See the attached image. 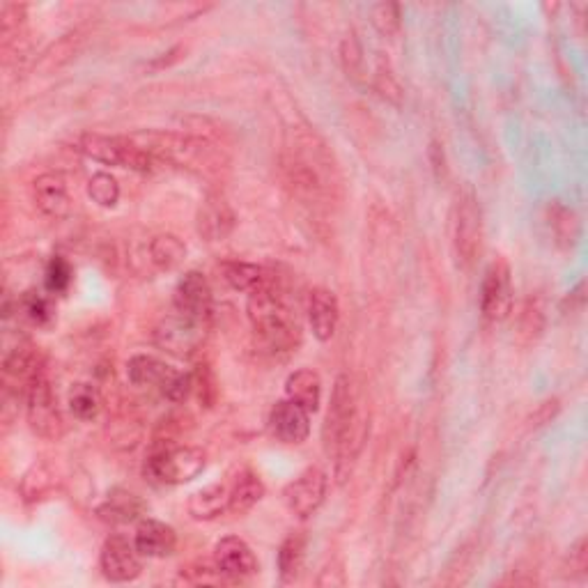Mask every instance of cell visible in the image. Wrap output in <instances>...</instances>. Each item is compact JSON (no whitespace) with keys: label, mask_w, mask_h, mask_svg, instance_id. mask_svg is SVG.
<instances>
[{"label":"cell","mask_w":588,"mask_h":588,"mask_svg":"<svg viewBox=\"0 0 588 588\" xmlns=\"http://www.w3.org/2000/svg\"><path fill=\"white\" fill-rule=\"evenodd\" d=\"M44 375L40 352L30 345H17L3 359V389L5 400H26L30 384Z\"/></svg>","instance_id":"obj_9"},{"label":"cell","mask_w":588,"mask_h":588,"mask_svg":"<svg viewBox=\"0 0 588 588\" xmlns=\"http://www.w3.org/2000/svg\"><path fill=\"white\" fill-rule=\"evenodd\" d=\"M375 90L384 99H389V102H393V104H400L402 102V90H400L398 81L393 79V74L389 72V69H384V67L377 69V74H375Z\"/></svg>","instance_id":"obj_42"},{"label":"cell","mask_w":588,"mask_h":588,"mask_svg":"<svg viewBox=\"0 0 588 588\" xmlns=\"http://www.w3.org/2000/svg\"><path fill=\"white\" fill-rule=\"evenodd\" d=\"M184 258H187V244L177 235H173V232H164V235L152 237L150 260L159 269H175Z\"/></svg>","instance_id":"obj_30"},{"label":"cell","mask_w":588,"mask_h":588,"mask_svg":"<svg viewBox=\"0 0 588 588\" xmlns=\"http://www.w3.org/2000/svg\"><path fill=\"white\" fill-rule=\"evenodd\" d=\"M556 412H559V400H547V402H543V405L538 407V412L533 414V423L536 425H545V423H549L554 419L556 416Z\"/></svg>","instance_id":"obj_44"},{"label":"cell","mask_w":588,"mask_h":588,"mask_svg":"<svg viewBox=\"0 0 588 588\" xmlns=\"http://www.w3.org/2000/svg\"><path fill=\"white\" fill-rule=\"evenodd\" d=\"M327 485V474L320 467L301 471L292 483L285 485L283 504L294 517L306 520V517L315 515L317 508L322 506L324 497H327Z\"/></svg>","instance_id":"obj_13"},{"label":"cell","mask_w":588,"mask_h":588,"mask_svg":"<svg viewBox=\"0 0 588 588\" xmlns=\"http://www.w3.org/2000/svg\"><path fill=\"white\" fill-rule=\"evenodd\" d=\"M173 308L177 315L187 320L210 324L214 311V294L205 274L187 272L175 285L173 292Z\"/></svg>","instance_id":"obj_10"},{"label":"cell","mask_w":588,"mask_h":588,"mask_svg":"<svg viewBox=\"0 0 588 588\" xmlns=\"http://www.w3.org/2000/svg\"><path fill=\"white\" fill-rule=\"evenodd\" d=\"M207 324L187 320V317L173 313L154 331V340L159 347H164L166 352L175 354V357H191L196 354L205 343Z\"/></svg>","instance_id":"obj_14"},{"label":"cell","mask_w":588,"mask_h":588,"mask_svg":"<svg viewBox=\"0 0 588 588\" xmlns=\"http://www.w3.org/2000/svg\"><path fill=\"white\" fill-rule=\"evenodd\" d=\"M370 21L379 35L393 40L402 28V10L398 3H377L370 10Z\"/></svg>","instance_id":"obj_34"},{"label":"cell","mask_w":588,"mask_h":588,"mask_svg":"<svg viewBox=\"0 0 588 588\" xmlns=\"http://www.w3.org/2000/svg\"><path fill=\"white\" fill-rule=\"evenodd\" d=\"M221 276L232 290H239V292H246V294L265 288L267 283L274 281L272 272H267L265 267L253 265V262H239V260L223 262Z\"/></svg>","instance_id":"obj_24"},{"label":"cell","mask_w":588,"mask_h":588,"mask_svg":"<svg viewBox=\"0 0 588 588\" xmlns=\"http://www.w3.org/2000/svg\"><path fill=\"white\" fill-rule=\"evenodd\" d=\"M283 175L301 203L327 205L338 187L336 166L315 131L294 129L285 138Z\"/></svg>","instance_id":"obj_1"},{"label":"cell","mask_w":588,"mask_h":588,"mask_svg":"<svg viewBox=\"0 0 588 588\" xmlns=\"http://www.w3.org/2000/svg\"><path fill=\"white\" fill-rule=\"evenodd\" d=\"M99 568H102L108 582H134L143 572V554L136 549L134 540L125 536H111L106 538L102 552H99Z\"/></svg>","instance_id":"obj_11"},{"label":"cell","mask_w":588,"mask_h":588,"mask_svg":"<svg viewBox=\"0 0 588 588\" xmlns=\"http://www.w3.org/2000/svg\"><path fill=\"white\" fill-rule=\"evenodd\" d=\"M79 150L88 159L99 161V164L129 168L136 170V173H150V170L157 166V161H154L131 136L83 134L79 138Z\"/></svg>","instance_id":"obj_6"},{"label":"cell","mask_w":588,"mask_h":588,"mask_svg":"<svg viewBox=\"0 0 588 588\" xmlns=\"http://www.w3.org/2000/svg\"><path fill=\"white\" fill-rule=\"evenodd\" d=\"M269 430L281 444H304L311 435V414L292 400H278L269 412Z\"/></svg>","instance_id":"obj_16"},{"label":"cell","mask_w":588,"mask_h":588,"mask_svg":"<svg viewBox=\"0 0 588 588\" xmlns=\"http://www.w3.org/2000/svg\"><path fill=\"white\" fill-rule=\"evenodd\" d=\"M230 504V487L223 483H214L210 487H203L189 499V515L198 522H210L216 517L228 513Z\"/></svg>","instance_id":"obj_25"},{"label":"cell","mask_w":588,"mask_h":588,"mask_svg":"<svg viewBox=\"0 0 588 588\" xmlns=\"http://www.w3.org/2000/svg\"><path fill=\"white\" fill-rule=\"evenodd\" d=\"M53 485V476L46 471V467H35L28 471L26 476H23L21 481V492H23V499L33 501V499H40L42 494H46L51 490Z\"/></svg>","instance_id":"obj_37"},{"label":"cell","mask_w":588,"mask_h":588,"mask_svg":"<svg viewBox=\"0 0 588 588\" xmlns=\"http://www.w3.org/2000/svg\"><path fill=\"white\" fill-rule=\"evenodd\" d=\"M182 579H187L189 584H221V582H228V579L219 572V568L214 566V561L212 563L198 561L196 566H191L189 570H182Z\"/></svg>","instance_id":"obj_41"},{"label":"cell","mask_w":588,"mask_h":588,"mask_svg":"<svg viewBox=\"0 0 588 588\" xmlns=\"http://www.w3.org/2000/svg\"><path fill=\"white\" fill-rule=\"evenodd\" d=\"M513 311V278L504 258L487 267L481 288V313L487 322H501Z\"/></svg>","instance_id":"obj_12"},{"label":"cell","mask_w":588,"mask_h":588,"mask_svg":"<svg viewBox=\"0 0 588 588\" xmlns=\"http://www.w3.org/2000/svg\"><path fill=\"white\" fill-rule=\"evenodd\" d=\"M131 138L157 161V164H168L173 168L187 170V173L200 177H216L223 168L228 166V159L216 143L207 136L180 134V131H164V129H147L136 131Z\"/></svg>","instance_id":"obj_3"},{"label":"cell","mask_w":588,"mask_h":588,"mask_svg":"<svg viewBox=\"0 0 588 588\" xmlns=\"http://www.w3.org/2000/svg\"><path fill=\"white\" fill-rule=\"evenodd\" d=\"M262 497H265V483L260 481V476L255 474V471L246 469L235 478V483L230 485L228 513L246 515Z\"/></svg>","instance_id":"obj_26"},{"label":"cell","mask_w":588,"mask_h":588,"mask_svg":"<svg viewBox=\"0 0 588 588\" xmlns=\"http://www.w3.org/2000/svg\"><path fill=\"white\" fill-rule=\"evenodd\" d=\"M214 566L228 582H242L258 572V559L246 540L228 536L221 538L214 547Z\"/></svg>","instance_id":"obj_15"},{"label":"cell","mask_w":588,"mask_h":588,"mask_svg":"<svg viewBox=\"0 0 588 588\" xmlns=\"http://www.w3.org/2000/svg\"><path fill=\"white\" fill-rule=\"evenodd\" d=\"M175 375V368L168 366L166 361L150 354H136L127 363V377L131 384L136 386H152V389H164L166 382Z\"/></svg>","instance_id":"obj_23"},{"label":"cell","mask_w":588,"mask_h":588,"mask_svg":"<svg viewBox=\"0 0 588 588\" xmlns=\"http://www.w3.org/2000/svg\"><path fill=\"white\" fill-rule=\"evenodd\" d=\"M69 412H72L79 421H92L102 414L104 398L95 384L79 382L69 391Z\"/></svg>","instance_id":"obj_29"},{"label":"cell","mask_w":588,"mask_h":588,"mask_svg":"<svg viewBox=\"0 0 588 588\" xmlns=\"http://www.w3.org/2000/svg\"><path fill=\"white\" fill-rule=\"evenodd\" d=\"M19 308L30 322L37 324V327H44V324H49L53 320L51 301L37 292L23 294L21 301H19Z\"/></svg>","instance_id":"obj_35"},{"label":"cell","mask_w":588,"mask_h":588,"mask_svg":"<svg viewBox=\"0 0 588 588\" xmlns=\"http://www.w3.org/2000/svg\"><path fill=\"white\" fill-rule=\"evenodd\" d=\"M322 439L324 451H327L329 460L334 462L338 483H343L350 476L352 464L359 458L363 439H366V419H363L359 405L357 384L345 373L338 375L334 382Z\"/></svg>","instance_id":"obj_2"},{"label":"cell","mask_w":588,"mask_h":588,"mask_svg":"<svg viewBox=\"0 0 588 588\" xmlns=\"http://www.w3.org/2000/svg\"><path fill=\"white\" fill-rule=\"evenodd\" d=\"M455 255L464 267H471L483 246V212L474 191L460 193L453 216Z\"/></svg>","instance_id":"obj_7"},{"label":"cell","mask_w":588,"mask_h":588,"mask_svg":"<svg viewBox=\"0 0 588 588\" xmlns=\"http://www.w3.org/2000/svg\"><path fill=\"white\" fill-rule=\"evenodd\" d=\"M285 398L297 402L299 407H304L308 414H315L320 409L322 402V379L311 368L294 370V373L285 379Z\"/></svg>","instance_id":"obj_21"},{"label":"cell","mask_w":588,"mask_h":588,"mask_svg":"<svg viewBox=\"0 0 588 588\" xmlns=\"http://www.w3.org/2000/svg\"><path fill=\"white\" fill-rule=\"evenodd\" d=\"M586 572H588V547H586V538H579L577 545L570 549V575L586 577Z\"/></svg>","instance_id":"obj_43"},{"label":"cell","mask_w":588,"mask_h":588,"mask_svg":"<svg viewBox=\"0 0 588 588\" xmlns=\"http://www.w3.org/2000/svg\"><path fill=\"white\" fill-rule=\"evenodd\" d=\"M145 513V501L138 497V494L129 490H113L108 492V497L102 506L97 508V515L102 517L104 522L111 524H129L141 520Z\"/></svg>","instance_id":"obj_22"},{"label":"cell","mask_w":588,"mask_h":588,"mask_svg":"<svg viewBox=\"0 0 588 588\" xmlns=\"http://www.w3.org/2000/svg\"><path fill=\"white\" fill-rule=\"evenodd\" d=\"M134 545L147 559H166V556L175 552L177 533L170 524L147 517V520L138 524Z\"/></svg>","instance_id":"obj_20"},{"label":"cell","mask_w":588,"mask_h":588,"mask_svg":"<svg viewBox=\"0 0 588 588\" xmlns=\"http://www.w3.org/2000/svg\"><path fill=\"white\" fill-rule=\"evenodd\" d=\"M306 559V536L304 533H290L278 547V575L283 584H292L299 577Z\"/></svg>","instance_id":"obj_27"},{"label":"cell","mask_w":588,"mask_h":588,"mask_svg":"<svg viewBox=\"0 0 588 588\" xmlns=\"http://www.w3.org/2000/svg\"><path fill=\"white\" fill-rule=\"evenodd\" d=\"M306 317L317 340L327 343V340L334 338L340 322V306L336 294L329 288H313L306 297Z\"/></svg>","instance_id":"obj_17"},{"label":"cell","mask_w":588,"mask_h":588,"mask_svg":"<svg viewBox=\"0 0 588 588\" xmlns=\"http://www.w3.org/2000/svg\"><path fill=\"white\" fill-rule=\"evenodd\" d=\"M23 23H26V5L3 3L0 7V35H3L5 51L21 40Z\"/></svg>","instance_id":"obj_32"},{"label":"cell","mask_w":588,"mask_h":588,"mask_svg":"<svg viewBox=\"0 0 588 588\" xmlns=\"http://www.w3.org/2000/svg\"><path fill=\"white\" fill-rule=\"evenodd\" d=\"M26 419L30 430L35 432L37 437L56 441L63 437L65 432V421H63V412L58 407V398L56 391L46 375H40L30 384V389L26 393Z\"/></svg>","instance_id":"obj_8"},{"label":"cell","mask_w":588,"mask_h":588,"mask_svg":"<svg viewBox=\"0 0 588 588\" xmlns=\"http://www.w3.org/2000/svg\"><path fill=\"white\" fill-rule=\"evenodd\" d=\"M205 453L196 446H159L152 448L143 464V474L154 485L191 483L205 469Z\"/></svg>","instance_id":"obj_5"},{"label":"cell","mask_w":588,"mask_h":588,"mask_svg":"<svg viewBox=\"0 0 588 588\" xmlns=\"http://www.w3.org/2000/svg\"><path fill=\"white\" fill-rule=\"evenodd\" d=\"M161 396L170 402H175V405L187 402L193 396V375L175 370V375L170 377L164 389H161Z\"/></svg>","instance_id":"obj_39"},{"label":"cell","mask_w":588,"mask_h":588,"mask_svg":"<svg viewBox=\"0 0 588 588\" xmlns=\"http://www.w3.org/2000/svg\"><path fill=\"white\" fill-rule=\"evenodd\" d=\"M72 283V267L65 258H53L46 267V288L51 292H65Z\"/></svg>","instance_id":"obj_40"},{"label":"cell","mask_w":588,"mask_h":588,"mask_svg":"<svg viewBox=\"0 0 588 588\" xmlns=\"http://www.w3.org/2000/svg\"><path fill=\"white\" fill-rule=\"evenodd\" d=\"M340 63H343L345 74L354 81H361L363 76V49L357 40V35L350 33L345 35L343 44H340Z\"/></svg>","instance_id":"obj_36"},{"label":"cell","mask_w":588,"mask_h":588,"mask_svg":"<svg viewBox=\"0 0 588 588\" xmlns=\"http://www.w3.org/2000/svg\"><path fill=\"white\" fill-rule=\"evenodd\" d=\"M88 196L99 207H115L120 200V184L111 173H95L88 182Z\"/></svg>","instance_id":"obj_33"},{"label":"cell","mask_w":588,"mask_h":588,"mask_svg":"<svg viewBox=\"0 0 588 588\" xmlns=\"http://www.w3.org/2000/svg\"><path fill=\"white\" fill-rule=\"evenodd\" d=\"M33 200L44 216L49 219H65L72 212V198H69L67 182L58 173H44L33 182Z\"/></svg>","instance_id":"obj_19"},{"label":"cell","mask_w":588,"mask_h":588,"mask_svg":"<svg viewBox=\"0 0 588 588\" xmlns=\"http://www.w3.org/2000/svg\"><path fill=\"white\" fill-rule=\"evenodd\" d=\"M545 329V308L538 299H526L520 320H517V338H520L522 345H531L543 336Z\"/></svg>","instance_id":"obj_31"},{"label":"cell","mask_w":588,"mask_h":588,"mask_svg":"<svg viewBox=\"0 0 588 588\" xmlns=\"http://www.w3.org/2000/svg\"><path fill=\"white\" fill-rule=\"evenodd\" d=\"M246 313L255 336L269 352L288 354L301 345V322L285 292L276 285V278L249 294Z\"/></svg>","instance_id":"obj_4"},{"label":"cell","mask_w":588,"mask_h":588,"mask_svg":"<svg viewBox=\"0 0 588 588\" xmlns=\"http://www.w3.org/2000/svg\"><path fill=\"white\" fill-rule=\"evenodd\" d=\"M547 226H549V232L554 235V242L563 246V249L575 246L579 239V232H582L577 214L559 203H552L547 207Z\"/></svg>","instance_id":"obj_28"},{"label":"cell","mask_w":588,"mask_h":588,"mask_svg":"<svg viewBox=\"0 0 588 588\" xmlns=\"http://www.w3.org/2000/svg\"><path fill=\"white\" fill-rule=\"evenodd\" d=\"M235 212L228 205V200L219 196V193H210L200 205L196 226L198 235L207 239V242H223L230 237V232L235 230Z\"/></svg>","instance_id":"obj_18"},{"label":"cell","mask_w":588,"mask_h":588,"mask_svg":"<svg viewBox=\"0 0 588 588\" xmlns=\"http://www.w3.org/2000/svg\"><path fill=\"white\" fill-rule=\"evenodd\" d=\"M191 375H193V393L198 396L200 405L212 407L216 400V382H214L210 366H207V363H200Z\"/></svg>","instance_id":"obj_38"}]
</instances>
